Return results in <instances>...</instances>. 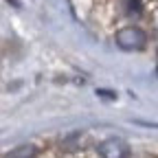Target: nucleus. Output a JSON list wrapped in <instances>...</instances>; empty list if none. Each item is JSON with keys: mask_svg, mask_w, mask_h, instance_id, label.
Segmentation results:
<instances>
[{"mask_svg": "<svg viewBox=\"0 0 158 158\" xmlns=\"http://www.w3.org/2000/svg\"><path fill=\"white\" fill-rule=\"evenodd\" d=\"M35 154H37V149L33 145H20L13 152H9L7 158H35Z\"/></svg>", "mask_w": 158, "mask_h": 158, "instance_id": "7ed1b4c3", "label": "nucleus"}, {"mask_svg": "<svg viewBox=\"0 0 158 158\" xmlns=\"http://www.w3.org/2000/svg\"><path fill=\"white\" fill-rule=\"evenodd\" d=\"M99 156L101 158H127L130 156V147L118 141V138H108L99 145Z\"/></svg>", "mask_w": 158, "mask_h": 158, "instance_id": "f03ea898", "label": "nucleus"}, {"mask_svg": "<svg viewBox=\"0 0 158 158\" xmlns=\"http://www.w3.org/2000/svg\"><path fill=\"white\" fill-rule=\"evenodd\" d=\"M114 40H116V46H121L123 51H141L147 42L145 33L138 27H125L121 31H116Z\"/></svg>", "mask_w": 158, "mask_h": 158, "instance_id": "f257e3e1", "label": "nucleus"}]
</instances>
